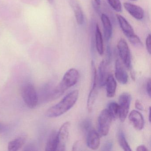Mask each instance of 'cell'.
<instances>
[{
  "label": "cell",
  "instance_id": "obj_4",
  "mask_svg": "<svg viewBox=\"0 0 151 151\" xmlns=\"http://www.w3.org/2000/svg\"><path fill=\"white\" fill-rule=\"evenodd\" d=\"M92 88L90 91L87 100V109L89 112L92 111L93 105L98 95V76L95 64L91 62Z\"/></svg>",
  "mask_w": 151,
  "mask_h": 151
},
{
  "label": "cell",
  "instance_id": "obj_35",
  "mask_svg": "<svg viewBox=\"0 0 151 151\" xmlns=\"http://www.w3.org/2000/svg\"><path fill=\"white\" fill-rule=\"evenodd\" d=\"M48 1H49L50 3H52L53 1V0H48Z\"/></svg>",
  "mask_w": 151,
  "mask_h": 151
},
{
  "label": "cell",
  "instance_id": "obj_8",
  "mask_svg": "<svg viewBox=\"0 0 151 151\" xmlns=\"http://www.w3.org/2000/svg\"><path fill=\"white\" fill-rule=\"evenodd\" d=\"M70 127V122H66L62 125L58 132V145L57 151H65L68 138Z\"/></svg>",
  "mask_w": 151,
  "mask_h": 151
},
{
  "label": "cell",
  "instance_id": "obj_27",
  "mask_svg": "<svg viewBox=\"0 0 151 151\" xmlns=\"http://www.w3.org/2000/svg\"><path fill=\"white\" fill-rule=\"evenodd\" d=\"M146 46L147 50L149 53V54H151V34H149L147 35L146 39Z\"/></svg>",
  "mask_w": 151,
  "mask_h": 151
},
{
  "label": "cell",
  "instance_id": "obj_34",
  "mask_svg": "<svg viewBox=\"0 0 151 151\" xmlns=\"http://www.w3.org/2000/svg\"><path fill=\"white\" fill-rule=\"evenodd\" d=\"M150 112H151V111H150V107H149V122H151V118H150Z\"/></svg>",
  "mask_w": 151,
  "mask_h": 151
},
{
  "label": "cell",
  "instance_id": "obj_24",
  "mask_svg": "<svg viewBox=\"0 0 151 151\" xmlns=\"http://www.w3.org/2000/svg\"><path fill=\"white\" fill-rule=\"evenodd\" d=\"M81 129L84 132H88L91 129V122L89 119H86L80 124Z\"/></svg>",
  "mask_w": 151,
  "mask_h": 151
},
{
  "label": "cell",
  "instance_id": "obj_32",
  "mask_svg": "<svg viewBox=\"0 0 151 151\" xmlns=\"http://www.w3.org/2000/svg\"><path fill=\"white\" fill-rule=\"evenodd\" d=\"M95 1V4H97L98 6H100L101 4V0H93Z\"/></svg>",
  "mask_w": 151,
  "mask_h": 151
},
{
  "label": "cell",
  "instance_id": "obj_30",
  "mask_svg": "<svg viewBox=\"0 0 151 151\" xmlns=\"http://www.w3.org/2000/svg\"><path fill=\"white\" fill-rule=\"evenodd\" d=\"M135 107L137 109H138L139 110L142 111L143 110V106H142V104L141 102L138 100H137L135 102Z\"/></svg>",
  "mask_w": 151,
  "mask_h": 151
},
{
  "label": "cell",
  "instance_id": "obj_6",
  "mask_svg": "<svg viewBox=\"0 0 151 151\" xmlns=\"http://www.w3.org/2000/svg\"><path fill=\"white\" fill-rule=\"evenodd\" d=\"M117 49L121 60L128 69H132L129 48L125 40L122 38L117 43Z\"/></svg>",
  "mask_w": 151,
  "mask_h": 151
},
{
  "label": "cell",
  "instance_id": "obj_22",
  "mask_svg": "<svg viewBox=\"0 0 151 151\" xmlns=\"http://www.w3.org/2000/svg\"><path fill=\"white\" fill-rule=\"evenodd\" d=\"M118 138L119 144L124 151H132L130 147L127 142L124 133L122 131L120 130L119 131V133H118Z\"/></svg>",
  "mask_w": 151,
  "mask_h": 151
},
{
  "label": "cell",
  "instance_id": "obj_18",
  "mask_svg": "<svg viewBox=\"0 0 151 151\" xmlns=\"http://www.w3.org/2000/svg\"><path fill=\"white\" fill-rule=\"evenodd\" d=\"M58 145V132L54 130L51 132L47 139L45 151H57Z\"/></svg>",
  "mask_w": 151,
  "mask_h": 151
},
{
  "label": "cell",
  "instance_id": "obj_31",
  "mask_svg": "<svg viewBox=\"0 0 151 151\" xmlns=\"http://www.w3.org/2000/svg\"><path fill=\"white\" fill-rule=\"evenodd\" d=\"M136 150L137 151H147L148 149L144 145H140L137 147Z\"/></svg>",
  "mask_w": 151,
  "mask_h": 151
},
{
  "label": "cell",
  "instance_id": "obj_33",
  "mask_svg": "<svg viewBox=\"0 0 151 151\" xmlns=\"http://www.w3.org/2000/svg\"><path fill=\"white\" fill-rule=\"evenodd\" d=\"M3 130V127L2 124L0 123V133H1Z\"/></svg>",
  "mask_w": 151,
  "mask_h": 151
},
{
  "label": "cell",
  "instance_id": "obj_20",
  "mask_svg": "<svg viewBox=\"0 0 151 151\" xmlns=\"http://www.w3.org/2000/svg\"><path fill=\"white\" fill-rule=\"evenodd\" d=\"M106 62L102 60L101 62L99 68V84L100 86H103L105 85L106 79Z\"/></svg>",
  "mask_w": 151,
  "mask_h": 151
},
{
  "label": "cell",
  "instance_id": "obj_11",
  "mask_svg": "<svg viewBox=\"0 0 151 151\" xmlns=\"http://www.w3.org/2000/svg\"><path fill=\"white\" fill-rule=\"evenodd\" d=\"M87 146L92 150H97L100 145L99 135L95 130L91 129L88 132L86 139Z\"/></svg>",
  "mask_w": 151,
  "mask_h": 151
},
{
  "label": "cell",
  "instance_id": "obj_17",
  "mask_svg": "<svg viewBox=\"0 0 151 151\" xmlns=\"http://www.w3.org/2000/svg\"><path fill=\"white\" fill-rule=\"evenodd\" d=\"M107 97L112 98L114 96L116 88V82L113 75L110 74L107 77L105 83Z\"/></svg>",
  "mask_w": 151,
  "mask_h": 151
},
{
  "label": "cell",
  "instance_id": "obj_14",
  "mask_svg": "<svg viewBox=\"0 0 151 151\" xmlns=\"http://www.w3.org/2000/svg\"><path fill=\"white\" fill-rule=\"evenodd\" d=\"M101 19L103 25L104 38L106 41H109L111 38L113 33V28L111 21L109 17L105 14L101 15Z\"/></svg>",
  "mask_w": 151,
  "mask_h": 151
},
{
  "label": "cell",
  "instance_id": "obj_13",
  "mask_svg": "<svg viewBox=\"0 0 151 151\" xmlns=\"http://www.w3.org/2000/svg\"><path fill=\"white\" fill-rule=\"evenodd\" d=\"M115 77L116 80L122 84H125L128 81V75L119 60L115 63Z\"/></svg>",
  "mask_w": 151,
  "mask_h": 151
},
{
  "label": "cell",
  "instance_id": "obj_19",
  "mask_svg": "<svg viewBox=\"0 0 151 151\" xmlns=\"http://www.w3.org/2000/svg\"><path fill=\"white\" fill-rule=\"evenodd\" d=\"M95 45L96 48L100 55H101L104 53V45L102 34L101 32L99 24H96L95 32Z\"/></svg>",
  "mask_w": 151,
  "mask_h": 151
},
{
  "label": "cell",
  "instance_id": "obj_10",
  "mask_svg": "<svg viewBox=\"0 0 151 151\" xmlns=\"http://www.w3.org/2000/svg\"><path fill=\"white\" fill-rule=\"evenodd\" d=\"M129 119L132 126L136 129L141 130L144 128V117L139 111L132 110L129 115Z\"/></svg>",
  "mask_w": 151,
  "mask_h": 151
},
{
  "label": "cell",
  "instance_id": "obj_36",
  "mask_svg": "<svg viewBox=\"0 0 151 151\" xmlns=\"http://www.w3.org/2000/svg\"><path fill=\"white\" fill-rule=\"evenodd\" d=\"M130 1H137V0H130Z\"/></svg>",
  "mask_w": 151,
  "mask_h": 151
},
{
  "label": "cell",
  "instance_id": "obj_25",
  "mask_svg": "<svg viewBox=\"0 0 151 151\" xmlns=\"http://www.w3.org/2000/svg\"><path fill=\"white\" fill-rule=\"evenodd\" d=\"M128 40L129 42L135 46L137 47H142L143 46L142 41L137 35H135V36L132 37Z\"/></svg>",
  "mask_w": 151,
  "mask_h": 151
},
{
  "label": "cell",
  "instance_id": "obj_5",
  "mask_svg": "<svg viewBox=\"0 0 151 151\" xmlns=\"http://www.w3.org/2000/svg\"><path fill=\"white\" fill-rule=\"evenodd\" d=\"M112 120L113 118L107 109H104L101 112L98 118V127L99 131L102 136H106L108 134Z\"/></svg>",
  "mask_w": 151,
  "mask_h": 151
},
{
  "label": "cell",
  "instance_id": "obj_12",
  "mask_svg": "<svg viewBox=\"0 0 151 151\" xmlns=\"http://www.w3.org/2000/svg\"><path fill=\"white\" fill-rule=\"evenodd\" d=\"M116 18L123 32L128 39L136 35L132 26L124 17L121 15L116 14Z\"/></svg>",
  "mask_w": 151,
  "mask_h": 151
},
{
  "label": "cell",
  "instance_id": "obj_29",
  "mask_svg": "<svg viewBox=\"0 0 151 151\" xmlns=\"http://www.w3.org/2000/svg\"><path fill=\"white\" fill-rule=\"evenodd\" d=\"M151 79L150 78L147 80L146 84V91L147 94L149 97H151Z\"/></svg>",
  "mask_w": 151,
  "mask_h": 151
},
{
  "label": "cell",
  "instance_id": "obj_23",
  "mask_svg": "<svg viewBox=\"0 0 151 151\" xmlns=\"http://www.w3.org/2000/svg\"><path fill=\"white\" fill-rule=\"evenodd\" d=\"M110 6L117 12H121L122 11V5L120 0H107Z\"/></svg>",
  "mask_w": 151,
  "mask_h": 151
},
{
  "label": "cell",
  "instance_id": "obj_26",
  "mask_svg": "<svg viewBox=\"0 0 151 151\" xmlns=\"http://www.w3.org/2000/svg\"><path fill=\"white\" fill-rule=\"evenodd\" d=\"M111 60H112V52H111V47L110 46L108 45L106 49V64H109L111 62Z\"/></svg>",
  "mask_w": 151,
  "mask_h": 151
},
{
  "label": "cell",
  "instance_id": "obj_9",
  "mask_svg": "<svg viewBox=\"0 0 151 151\" xmlns=\"http://www.w3.org/2000/svg\"><path fill=\"white\" fill-rule=\"evenodd\" d=\"M123 6L125 10L136 20L140 21L144 18L145 13L141 7L128 2L124 3Z\"/></svg>",
  "mask_w": 151,
  "mask_h": 151
},
{
  "label": "cell",
  "instance_id": "obj_3",
  "mask_svg": "<svg viewBox=\"0 0 151 151\" xmlns=\"http://www.w3.org/2000/svg\"><path fill=\"white\" fill-rule=\"evenodd\" d=\"M22 96L26 106L31 109L37 107L39 98L35 87L32 84L27 83L22 87Z\"/></svg>",
  "mask_w": 151,
  "mask_h": 151
},
{
  "label": "cell",
  "instance_id": "obj_2",
  "mask_svg": "<svg viewBox=\"0 0 151 151\" xmlns=\"http://www.w3.org/2000/svg\"><path fill=\"white\" fill-rule=\"evenodd\" d=\"M78 95V91H72L67 94L59 103L49 108L47 112V116L50 118H54L65 114L76 104Z\"/></svg>",
  "mask_w": 151,
  "mask_h": 151
},
{
  "label": "cell",
  "instance_id": "obj_7",
  "mask_svg": "<svg viewBox=\"0 0 151 151\" xmlns=\"http://www.w3.org/2000/svg\"><path fill=\"white\" fill-rule=\"evenodd\" d=\"M131 101L130 94L128 93H124L119 98V116L120 121L123 122L125 121L129 109Z\"/></svg>",
  "mask_w": 151,
  "mask_h": 151
},
{
  "label": "cell",
  "instance_id": "obj_15",
  "mask_svg": "<svg viewBox=\"0 0 151 151\" xmlns=\"http://www.w3.org/2000/svg\"><path fill=\"white\" fill-rule=\"evenodd\" d=\"M27 137L25 135H21L10 141L8 146L9 151H17L20 150L26 143Z\"/></svg>",
  "mask_w": 151,
  "mask_h": 151
},
{
  "label": "cell",
  "instance_id": "obj_16",
  "mask_svg": "<svg viewBox=\"0 0 151 151\" xmlns=\"http://www.w3.org/2000/svg\"><path fill=\"white\" fill-rule=\"evenodd\" d=\"M70 5L73 9L77 22L79 25L83 24L84 16L83 10L76 0H70Z\"/></svg>",
  "mask_w": 151,
  "mask_h": 151
},
{
  "label": "cell",
  "instance_id": "obj_1",
  "mask_svg": "<svg viewBox=\"0 0 151 151\" xmlns=\"http://www.w3.org/2000/svg\"><path fill=\"white\" fill-rule=\"evenodd\" d=\"M79 78V72L76 69L71 68L68 70L64 74L60 83L52 90L49 101L60 97L67 90L77 83Z\"/></svg>",
  "mask_w": 151,
  "mask_h": 151
},
{
  "label": "cell",
  "instance_id": "obj_28",
  "mask_svg": "<svg viewBox=\"0 0 151 151\" xmlns=\"http://www.w3.org/2000/svg\"><path fill=\"white\" fill-rule=\"evenodd\" d=\"M113 143L111 141H108L105 143L102 147L101 150L102 151H111L113 148Z\"/></svg>",
  "mask_w": 151,
  "mask_h": 151
},
{
  "label": "cell",
  "instance_id": "obj_21",
  "mask_svg": "<svg viewBox=\"0 0 151 151\" xmlns=\"http://www.w3.org/2000/svg\"><path fill=\"white\" fill-rule=\"evenodd\" d=\"M108 111L112 116L113 119H115L119 116V105L116 102L112 101L108 105Z\"/></svg>",
  "mask_w": 151,
  "mask_h": 151
}]
</instances>
